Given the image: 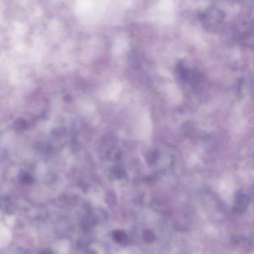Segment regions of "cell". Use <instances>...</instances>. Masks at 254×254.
I'll list each match as a JSON object with an SVG mask.
<instances>
[{"label":"cell","mask_w":254,"mask_h":254,"mask_svg":"<svg viewBox=\"0 0 254 254\" xmlns=\"http://www.w3.org/2000/svg\"><path fill=\"white\" fill-rule=\"evenodd\" d=\"M198 18L205 29L208 30H218L224 23L225 14L217 7L210 6L199 13Z\"/></svg>","instance_id":"1"},{"label":"cell","mask_w":254,"mask_h":254,"mask_svg":"<svg viewBox=\"0 0 254 254\" xmlns=\"http://www.w3.org/2000/svg\"><path fill=\"white\" fill-rule=\"evenodd\" d=\"M176 72L180 81L185 85L194 87L200 81V74L190 67L186 62H181L177 66Z\"/></svg>","instance_id":"2"},{"label":"cell","mask_w":254,"mask_h":254,"mask_svg":"<svg viewBox=\"0 0 254 254\" xmlns=\"http://www.w3.org/2000/svg\"><path fill=\"white\" fill-rule=\"evenodd\" d=\"M250 203L249 196L243 193H239L236 197V204H235L234 210L236 212H245L248 209V205Z\"/></svg>","instance_id":"3"},{"label":"cell","mask_w":254,"mask_h":254,"mask_svg":"<svg viewBox=\"0 0 254 254\" xmlns=\"http://www.w3.org/2000/svg\"><path fill=\"white\" fill-rule=\"evenodd\" d=\"M113 237L116 242L120 244H126L127 242V236L124 232L115 231L113 233Z\"/></svg>","instance_id":"4"},{"label":"cell","mask_w":254,"mask_h":254,"mask_svg":"<svg viewBox=\"0 0 254 254\" xmlns=\"http://www.w3.org/2000/svg\"><path fill=\"white\" fill-rule=\"evenodd\" d=\"M142 236H143V239L145 242H151L154 240V234L150 230H146V231L144 232Z\"/></svg>","instance_id":"5"}]
</instances>
